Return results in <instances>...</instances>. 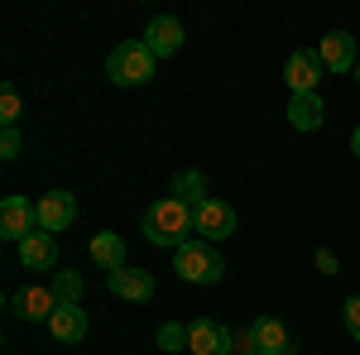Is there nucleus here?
<instances>
[{
    "label": "nucleus",
    "mask_w": 360,
    "mask_h": 355,
    "mask_svg": "<svg viewBox=\"0 0 360 355\" xmlns=\"http://www.w3.org/2000/svg\"><path fill=\"white\" fill-rule=\"evenodd\" d=\"M351 149H356V159H360V130H356V135H351Z\"/></svg>",
    "instance_id": "nucleus-25"
},
{
    "label": "nucleus",
    "mask_w": 360,
    "mask_h": 355,
    "mask_svg": "<svg viewBox=\"0 0 360 355\" xmlns=\"http://www.w3.org/2000/svg\"><path fill=\"white\" fill-rule=\"evenodd\" d=\"M188 351L193 355H231L236 351V336L217 317H197V322H188Z\"/></svg>",
    "instance_id": "nucleus-6"
},
{
    "label": "nucleus",
    "mask_w": 360,
    "mask_h": 355,
    "mask_svg": "<svg viewBox=\"0 0 360 355\" xmlns=\"http://www.w3.org/2000/svg\"><path fill=\"white\" fill-rule=\"evenodd\" d=\"M173 269H178L183 283H221L226 259L212 240H188V245L173 250Z\"/></svg>",
    "instance_id": "nucleus-2"
},
{
    "label": "nucleus",
    "mask_w": 360,
    "mask_h": 355,
    "mask_svg": "<svg viewBox=\"0 0 360 355\" xmlns=\"http://www.w3.org/2000/svg\"><path fill=\"white\" fill-rule=\"evenodd\" d=\"M341 322H346V331H351V341H360V298H346Z\"/></svg>",
    "instance_id": "nucleus-22"
},
{
    "label": "nucleus",
    "mask_w": 360,
    "mask_h": 355,
    "mask_svg": "<svg viewBox=\"0 0 360 355\" xmlns=\"http://www.w3.org/2000/svg\"><path fill=\"white\" fill-rule=\"evenodd\" d=\"M34 231H39V202H29V197H20V192H10V197L0 202V235L15 240V245H25Z\"/></svg>",
    "instance_id": "nucleus-4"
},
{
    "label": "nucleus",
    "mask_w": 360,
    "mask_h": 355,
    "mask_svg": "<svg viewBox=\"0 0 360 355\" xmlns=\"http://www.w3.org/2000/svg\"><path fill=\"white\" fill-rule=\"evenodd\" d=\"M49 331H53L63 346H77L86 336V312L82 307H58L53 317H49Z\"/></svg>",
    "instance_id": "nucleus-16"
},
{
    "label": "nucleus",
    "mask_w": 360,
    "mask_h": 355,
    "mask_svg": "<svg viewBox=\"0 0 360 355\" xmlns=\"http://www.w3.org/2000/svg\"><path fill=\"white\" fill-rule=\"evenodd\" d=\"M183 20L178 15H154L149 20V29H144V44H149V53L154 58H173L178 49H183Z\"/></svg>",
    "instance_id": "nucleus-9"
},
{
    "label": "nucleus",
    "mask_w": 360,
    "mask_h": 355,
    "mask_svg": "<svg viewBox=\"0 0 360 355\" xmlns=\"http://www.w3.org/2000/svg\"><path fill=\"white\" fill-rule=\"evenodd\" d=\"M193 226H197V240H212V245H221L226 235H236V212L226 207L221 197H207L202 207L193 212Z\"/></svg>",
    "instance_id": "nucleus-5"
},
{
    "label": "nucleus",
    "mask_w": 360,
    "mask_h": 355,
    "mask_svg": "<svg viewBox=\"0 0 360 355\" xmlns=\"http://www.w3.org/2000/svg\"><path fill=\"white\" fill-rule=\"evenodd\" d=\"M20 264H25V269H53L58 264V235L34 231L25 245H20Z\"/></svg>",
    "instance_id": "nucleus-14"
},
{
    "label": "nucleus",
    "mask_w": 360,
    "mask_h": 355,
    "mask_svg": "<svg viewBox=\"0 0 360 355\" xmlns=\"http://www.w3.org/2000/svg\"><path fill=\"white\" fill-rule=\"evenodd\" d=\"M250 341H255L259 355H298V336L283 327L278 317H259V322L250 327Z\"/></svg>",
    "instance_id": "nucleus-8"
},
{
    "label": "nucleus",
    "mask_w": 360,
    "mask_h": 355,
    "mask_svg": "<svg viewBox=\"0 0 360 355\" xmlns=\"http://www.w3.org/2000/svg\"><path fill=\"white\" fill-rule=\"evenodd\" d=\"M77 221V197L68 188H53L39 197V231H49V235H58V231H68Z\"/></svg>",
    "instance_id": "nucleus-7"
},
{
    "label": "nucleus",
    "mask_w": 360,
    "mask_h": 355,
    "mask_svg": "<svg viewBox=\"0 0 360 355\" xmlns=\"http://www.w3.org/2000/svg\"><path fill=\"white\" fill-rule=\"evenodd\" d=\"M20 154V130H5L0 135V159H15Z\"/></svg>",
    "instance_id": "nucleus-23"
},
{
    "label": "nucleus",
    "mask_w": 360,
    "mask_h": 355,
    "mask_svg": "<svg viewBox=\"0 0 360 355\" xmlns=\"http://www.w3.org/2000/svg\"><path fill=\"white\" fill-rule=\"evenodd\" d=\"M106 288H111L115 298H125V302H149V298H154V273L115 269V273H106Z\"/></svg>",
    "instance_id": "nucleus-13"
},
{
    "label": "nucleus",
    "mask_w": 360,
    "mask_h": 355,
    "mask_svg": "<svg viewBox=\"0 0 360 355\" xmlns=\"http://www.w3.org/2000/svg\"><path fill=\"white\" fill-rule=\"evenodd\" d=\"M20 115H25V101H20V91L5 82L0 91V120H5V130H20Z\"/></svg>",
    "instance_id": "nucleus-20"
},
{
    "label": "nucleus",
    "mask_w": 360,
    "mask_h": 355,
    "mask_svg": "<svg viewBox=\"0 0 360 355\" xmlns=\"http://www.w3.org/2000/svg\"><path fill=\"white\" fill-rule=\"evenodd\" d=\"M317 58H322L327 72H351V67H360L356 63V39H351L346 29H332V34L317 44Z\"/></svg>",
    "instance_id": "nucleus-12"
},
{
    "label": "nucleus",
    "mask_w": 360,
    "mask_h": 355,
    "mask_svg": "<svg viewBox=\"0 0 360 355\" xmlns=\"http://www.w3.org/2000/svg\"><path fill=\"white\" fill-rule=\"evenodd\" d=\"M193 207H183L178 197H159L144 207V240L149 245H164V250H178L193 240Z\"/></svg>",
    "instance_id": "nucleus-1"
},
{
    "label": "nucleus",
    "mask_w": 360,
    "mask_h": 355,
    "mask_svg": "<svg viewBox=\"0 0 360 355\" xmlns=\"http://www.w3.org/2000/svg\"><path fill=\"white\" fill-rule=\"evenodd\" d=\"M322 115H327V106H322L317 91H307V96H293V101H288V125H293V130H317Z\"/></svg>",
    "instance_id": "nucleus-17"
},
{
    "label": "nucleus",
    "mask_w": 360,
    "mask_h": 355,
    "mask_svg": "<svg viewBox=\"0 0 360 355\" xmlns=\"http://www.w3.org/2000/svg\"><path fill=\"white\" fill-rule=\"evenodd\" d=\"M322 58H317V49H298V53L288 58V67H283V77H288V86H293V96H307V91H317V82H322Z\"/></svg>",
    "instance_id": "nucleus-10"
},
{
    "label": "nucleus",
    "mask_w": 360,
    "mask_h": 355,
    "mask_svg": "<svg viewBox=\"0 0 360 355\" xmlns=\"http://www.w3.org/2000/svg\"><path fill=\"white\" fill-rule=\"evenodd\" d=\"M154 63H159V58L149 53V44L125 39V44H115L111 58H106V77H111L115 86H144L154 77Z\"/></svg>",
    "instance_id": "nucleus-3"
},
{
    "label": "nucleus",
    "mask_w": 360,
    "mask_h": 355,
    "mask_svg": "<svg viewBox=\"0 0 360 355\" xmlns=\"http://www.w3.org/2000/svg\"><path fill=\"white\" fill-rule=\"evenodd\" d=\"M91 259H96L106 273L125 269V240H120L115 231H96V235H91Z\"/></svg>",
    "instance_id": "nucleus-15"
},
{
    "label": "nucleus",
    "mask_w": 360,
    "mask_h": 355,
    "mask_svg": "<svg viewBox=\"0 0 360 355\" xmlns=\"http://www.w3.org/2000/svg\"><path fill=\"white\" fill-rule=\"evenodd\" d=\"M53 298H58V307H77V298H82V273L77 269H53Z\"/></svg>",
    "instance_id": "nucleus-19"
},
{
    "label": "nucleus",
    "mask_w": 360,
    "mask_h": 355,
    "mask_svg": "<svg viewBox=\"0 0 360 355\" xmlns=\"http://www.w3.org/2000/svg\"><path fill=\"white\" fill-rule=\"evenodd\" d=\"M317 269H322V273H336V269H341V264H336V254H332V250H317Z\"/></svg>",
    "instance_id": "nucleus-24"
},
{
    "label": "nucleus",
    "mask_w": 360,
    "mask_h": 355,
    "mask_svg": "<svg viewBox=\"0 0 360 355\" xmlns=\"http://www.w3.org/2000/svg\"><path fill=\"white\" fill-rule=\"evenodd\" d=\"M10 307H15V317H20V322H49V317L58 312V298H53V288L29 283V288H20V293L10 298Z\"/></svg>",
    "instance_id": "nucleus-11"
},
{
    "label": "nucleus",
    "mask_w": 360,
    "mask_h": 355,
    "mask_svg": "<svg viewBox=\"0 0 360 355\" xmlns=\"http://www.w3.org/2000/svg\"><path fill=\"white\" fill-rule=\"evenodd\" d=\"M356 86H360V67H356Z\"/></svg>",
    "instance_id": "nucleus-27"
},
{
    "label": "nucleus",
    "mask_w": 360,
    "mask_h": 355,
    "mask_svg": "<svg viewBox=\"0 0 360 355\" xmlns=\"http://www.w3.org/2000/svg\"><path fill=\"white\" fill-rule=\"evenodd\" d=\"M173 197H178L183 207H193V212H197V207L207 202V178H202L197 168H183V173L173 178Z\"/></svg>",
    "instance_id": "nucleus-18"
},
{
    "label": "nucleus",
    "mask_w": 360,
    "mask_h": 355,
    "mask_svg": "<svg viewBox=\"0 0 360 355\" xmlns=\"http://www.w3.org/2000/svg\"><path fill=\"white\" fill-rule=\"evenodd\" d=\"M240 355H259V351H240Z\"/></svg>",
    "instance_id": "nucleus-26"
},
{
    "label": "nucleus",
    "mask_w": 360,
    "mask_h": 355,
    "mask_svg": "<svg viewBox=\"0 0 360 355\" xmlns=\"http://www.w3.org/2000/svg\"><path fill=\"white\" fill-rule=\"evenodd\" d=\"M159 346H164V351H183V346H188V327H183V322H164V327H159Z\"/></svg>",
    "instance_id": "nucleus-21"
}]
</instances>
